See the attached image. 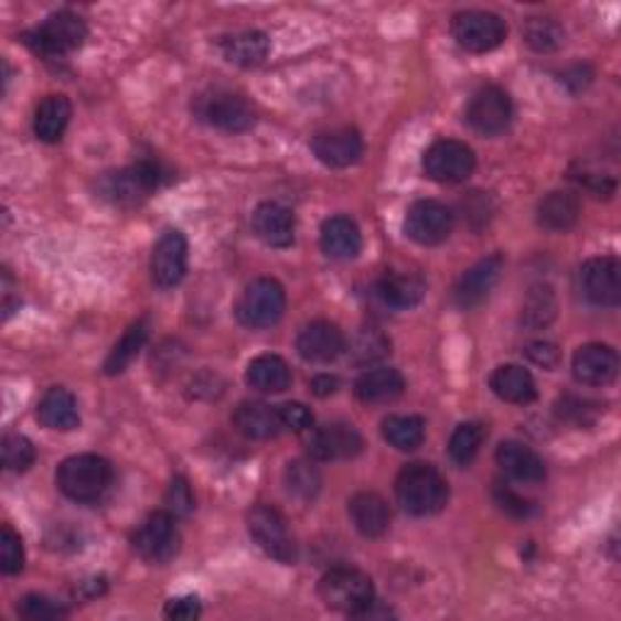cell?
<instances>
[{
    "label": "cell",
    "instance_id": "obj_1",
    "mask_svg": "<svg viewBox=\"0 0 621 621\" xmlns=\"http://www.w3.org/2000/svg\"><path fill=\"white\" fill-rule=\"evenodd\" d=\"M396 497L406 513L416 517L437 515L449 501V483L432 464H408L396 477Z\"/></svg>",
    "mask_w": 621,
    "mask_h": 621
},
{
    "label": "cell",
    "instance_id": "obj_2",
    "mask_svg": "<svg viewBox=\"0 0 621 621\" xmlns=\"http://www.w3.org/2000/svg\"><path fill=\"white\" fill-rule=\"evenodd\" d=\"M113 483V467L97 454L68 457L56 469V485L68 501L95 503L100 501Z\"/></svg>",
    "mask_w": 621,
    "mask_h": 621
},
{
    "label": "cell",
    "instance_id": "obj_3",
    "mask_svg": "<svg viewBox=\"0 0 621 621\" xmlns=\"http://www.w3.org/2000/svg\"><path fill=\"white\" fill-rule=\"evenodd\" d=\"M319 598L328 610L343 612L350 617H362L374 607V582L357 568L340 566L328 570L319 582Z\"/></svg>",
    "mask_w": 621,
    "mask_h": 621
},
{
    "label": "cell",
    "instance_id": "obj_4",
    "mask_svg": "<svg viewBox=\"0 0 621 621\" xmlns=\"http://www.w3.org/2000/svg\"><path fill=\"white\" fill-rule=\"evenodd\" d=\"M88 40V28H85L83 18L71 10H58L54 15H49L40 28L24 34V44H28L34 54L54 58L66 56L83 46Z\"/></svg>",
    "mask_w": 621,
    "mask_h": 621
},
{
    "label": "cell",
    "instance_id": "obj_5",
    "mask_svg": "<svg viewBox=\"0 0 621 621\" xmlns=\"http://www.w3.org/2000/svg\"><path fill=\"white\" fill-rule=\"evenodd\" d=\"M161 178L158 163L139 161L115 173H105L97 182V194L115 206H137L161 185Z\"/></svg>",
    "mask_w": 621,
    "mask_h": 621
},
{
    "label": "cell",
    "instance_id": "obj_6",
    "mask_svg": "<svg viewBox=\"0 0 621 621\" xmlns=\"http://www.w3.org/2000/svg\"><path fill=\"white\" fill-rule=\"evenodd\" d=\"M287 309L285 287L272 277H258L243 289L236 303V319L246 328H272Z\"/></svg>",
    "mask_w": 621,
    "mask_h": 621
},
{
    "label": "cell",
    "instance_id": "obj_7",
    "mask_svg": "<svg viewBox=\"0 0 621 621\" xmlns=\"http://www.w3.org/2000/svg\"><path fill=\"white\" fill-rule=\"evenodd\" d=\"M250 539L279 564H297V542L291 537L285 515L272 505H255L246 517Z\"/></svg>",
    "mask_w": 621,
    "mask_h": 621
},
{
    "label": "cell",
    "instance_id": "obj_8",
    "mask_svg": "<svg viewBox=\"0 0 621 621\" xmlns=\"http://www.w3.org/2000/svg\"><path fill=\"white\" fill-rule=\"evenodd\" d=\"M457 44L471 54H489L501 46L507 36V24L501 15L489 10H464L452 20Z\"/></svg>",
    "mask_w": 621,
    "mask_h": 621
},
{
    "label": "cell",
    "instance_id": "obj_9",
    "mask_svg": "<svg viewBox=\"0 0 621 621\" xmlns=\"http://www.w3.org/2000/svg\"><path fill=\"white\" fill-rule=\"evenodd\" d=\"M194 115L218 131L240 133L255 125V109L240 95L214 90L194 100Z\"/></svg>",
    "mask_w": 621,
    "mask_h": 621
},
{
    "label": "cell",
    "instance_id": "obj_10",
    "mask_svg": "<svg viewBox=\"0 0 621 621\" xmlns=\"http://www.w3.org/2000/svg\"><path fill=\"white\" fill-rule=\"evenodd\" d=\"M473 168H477L473 149L457 139L435 141L422 156L425 175L435 182H442V185H457V182H464L473 173Z\"/></svg>",
    "mask_w": 621,
    "mask_h": 621
},
{
    "label": "cell",
    "instance_id": "obj_11",
    "mask_svg": "<svg viewBox=\"0 0 621 621\" xmlns=\"http://www.w3.org/2000/svg\"><path fill=\"white\" fill-rule=\"evenodd\" d=\"M580 295L586 297L592 307L614 309L621 301V263L614 255H602L592 258L580 267L578 272Z\"/></svg>",
    "mask_w": 621,
    "mask_h": 621
},
{
    "label": "cell",
    "instance_id": "obj_12",
    "mask_svg": "<svg viewBox=\"0 0 621 621\" xmlns=\"http://www.w3.org/2000/svg\"><path fill=\"white\" fill-rule=\"evenodd\" d=\"M513 113L515 109L510 95L497 85H485L479 93H473L467 107V121L473 131L483 133V137H497L510 127Z\"/></svg>",
    "mask_w": 621,
    "mask_h": 621
},
{
    "label": "cell",
    "instance_id": "obj_13",
    "mask_svg": "<svg viewBox=\"0 0 621 621\" xmlns=\"http://www.w3.org/2000/svg\"><path fill=\"white\" fill-rule=\"evenodd\" d=\"M180 537L175 527V515L158 510V513L149 515L143 522L141 529L133 534V549L151 564H168L170 558L178 554Z\"/></svg>",
    "mask_w": 621,
    "mask_h": 621
},
{
    "label": "cell",
    "instance_id": "obj_14",
    "mask_svg": "<svg viewBox=\"0 0 621 621\" xmlns=\"http://www.w3.org/2000/svg\"><path fill=\"white\" fill-rule=\"evenodd\" d=\"M452 212L437 200L413 202L406 214V236L420 246H440L452 234Z\"/></svg>",
    "mask_w": 621,
    "mask_h": 621
},
{
    "label": "cell",
    "instance_id": "obj_15",
    "mask_svg": "<svg viewBox=\"0 0 621 621\" xmlns=\"http://www.w3.org/2000/svg\"><path fill=\"white\" fill-rule=\"evenodd\" d=\"M188 272V238L180 228H165L153 246L151 277L153 285L170 289L182 282Z\"/></svg>",
    "mask_w": 621,
    "mask_h": 621
},
{
    "label": "cell",
    "instance_id": "obj_16",
    "mask_svg": "<svg viewBox=\"0 0 621 621\" xmlns=\"http://www.w3.org/2000/svg\"><path fill=\"white\" fill-rule=\"evenodd\" d=\"M362 435L350 422H328L309 437V454L315 461H343L362 452Z\"/></svg>",
    "mask_w": 621,
    "mask_h": 621
},
{
    "label": "cell",
    "instance_id": "obj_17",
    "mask_svg": "<svg viewBox=\"0 0 621 621\" xmlns=\"http://www.w3.org/2000/svg\"><path fill=\"white\" fill-rule=\"evenodd\" d=\"M505 267L503 255H489V258L479 260L473 267L459 277V282L454 287V303L459 309H473L491 295V289L497 285L501 279V272Z\"/></svg>",
    "mask_w": 621,
    "mask_h": 621
},
{
    "label": "cell",
    "instance_id": "obj_18",
    "mask_svg": "<svg viewBox=\"0 0 621 621\" xmlns=\"http://www.w3.org/2000/svg\"><path fill=\"white\" fill-rule=\"evenodd\" d=\"M297 352L307 362L328 364L345 352V335L331 321H313L299 331Z\"/></svg>",
    "mask_w": 621,
    "mask_h": 621
},
{
    "label": "cell",
    "instance_id": "obj_19",
    "mask_svg": "<svg viewBox=\"0 0 621 621\" xmlns=\"http://www.w3.org/2000/svg\"><path fill=\"white\" fill-rule=\"evenodd\" d=\"M619 374L617 350L602 343H590L576 350L574 376L582 386H610Z\"/></svg>",
    "mask_w": 621,
    "mask_h": 621
},
{
    "label": "cell",
    "instance_id": "obj_20",
    "mask_svg": "<svg viewBox=\"0 0 621 621\" xmlns=\"http://www.w3.org/2000/svg\"><path fill=\"white\" fill-rule=\"evenodd\" d=\"M315 158L328 168H347L355 165L362 158V137L355 129H331L315 133L311 141Z\"/></svg>",
    "mask_w": 621,
    "mask_h": 621
},
{
    "label": "cell",
    "instance_id": "obj_21",
    "mask_svg": "<svg viewBox=\"0 0 621 621\" xmlns=\"http://www.w3.org/2000/svg\"><path fill=\"white\" fill-rule=\"evenodd\" d=\"M347 513L352 525L367 539H379L388 532L392 525V510H388L386 501L379 493L362 491L357 495L350 497Z\"/></svg>",
    "mask_w": 621,
    "mask_h": 621
},
{
    "label": "cell",
    "instance_id": "obj_22",
    "mask_svg": "<svg viewBox=\"0 0 621 621\" xmlns=\"http://www.w3.org/2000/svg\"><path fill=\"white\" fill-rule=\"evenodd\" d=\"M295 214L277 202H263L253 212V231L265 246L289 248L295 243Z\"/></svg>",
    "mask_w": 621,
    "mask_h": 621
},
{
    "label": "cell",
    "instance_id": "obj_23",
    "mask_svg": "<svg viewBox=\"0 0 621 621\" xmlns=\"http://www.w3.org/2000/svg\"><path fill=\"white\" fill-rule=\"evenodd\" d=\"M495 461L510 479L520 483H542L546 479L544 459L527 445L507 440L495 452Z\"/></svg>",
    "mask_w": 621,
    "mask_h": 621
},
{
    "label": "cell",
    "instance_id": "obj_24",
    "mask_svg": "<svg viewBox=\"0 0 621 621\" xmlns=\"http://www.w3.org/2000/svg\"><path fill=\"white\" fill-rule=\"evenodd\" d=\"M36 420H40V425L46 430H56V432L76 430L81 425L76 398H73V394L66 392L64 386L49 388V392L42 396L40 406H36Z\"/></svg>",
    "mask_w": 621,
    "mask_h": 621
},
{
    "label": "cell",
    "instance_id": "obj_25",
    "mask_svg": "<svg viewBox=\"0 0 621 621\" xmlns=\"http://www.w3.org/2000/svg\"><path fill=\"white\" fill-rule=\"evenodd\" d=\"M321 248L333 260H352L362 250L360 226L350 216H331L321 226Z\"/></svg>",
    "mask_w": 621,
    "mask_h": 621
},
{
    "label": "cell",
    "instance_id": "obj_26",
    "mask_svg": "<svg viewBox=\"0 0 621 621\" xmlns=\"http://www.w3.org/2000/svg\"><path fill=\"white\" fill-rule=\"evenodd\" d=\"M218 49H222L228 64L253 68L260 66L267 54H270V40H267V34L260 30H243L224 36V40L218 42Z\"/></svg>",
    "mask_w": 621,
    "mask_h": 621
},
{
    "label": "cell",
    "instance_id": "obj_27",
    "mask_svg": "<svg viewBox=\"0 0 621 621\" xmlns=\"http://www.w3.org/2000/svg\"><path fill=\"white\" fill-rule=\"evenodd\" d=\"M234 428L248 440H270L282 430V422L277 408L263 400H243L234 413Z\"/></svg>",
    "mask_w": 621,
    "mask_h": 621
},
{
    "label": "cell",
    "instance_id": "obj_28",
    "mask_svg": "<svg viewBox=\"0 0 621 621\" xmlns=\"http://www.w3.org/2000/svg\"><path fill=\"white\" fill-rule=\"evenodd\" d=\"M491 388L497 398L505 400V404L525 406L537 398V384H534V376L525 367H520V364H503V367H497L491 374Z\"/></svg>",
    "mask_w": 621,
    "mask_h": 621
},
{
    "label": "cell",
    "instance_id": "obj_29",
    "mask_svg": "<svg viewBox=\"0 0 621 621\" xmlns=\"http://www.w3.org/2000/svg\"><path fill=\"white\" fill-rule=\"evenodd\" d=\"M580 218V200L574 192L556 190L549 192L537 206V222L542 228L554 231V234H564L570 231Z\"/></svg>",
    "mask_w": 621,
    "mask_h": 621
},
{
    "label": "cell",
    "instance_id": "obj_30",
    "mask_svg": "<svg viewBox=\"0 0 621 621\" xmlns=\"http://www.w3.org/2000/svg\"><path fill=\"white\" fill-rule=\"evenodd\" d=\"M406 382L398 370L394 367H374L364 372L357 384L355 394L362 404H388V400L404 394Z\"/></svg>",
    "mask_w": 621,
    "mask_h": 621
},
{
    "label": "cell",
    "instance_id": "obj_31",
    "mask_svg": "<svg viewBox=\"0 0 621 621\" xmlns=\"http://www.w3.org/2000/svg\"><path fill=\"white\" fill-rule=\"evenodd\" d=\"M376 295L392 309H413L425 297V282L410 272H386L376 282Z\"/></svg>",
    "mask_w": 621,
    "mask_h": 621
},
{
    "label": "cell",
    "instance_id": "obj_32",
    "mask_svg": "<svg viewBox=\"0 0 621 621\" xmlns=\"http://www.w3.org/2000/svg\"><path fill=\"white\" fill-rule=\"evenodd\" d=\"M246 382L260 394H282L291 384V370L282 357L260 355L248 364Z\"/></svg>",
    "mask_w": 621,
    "mask_h": 621
},
{
    "label": "cell",
    "instance_id": "obj_33",
    "mask_svg": "<svg viewBox=\"0 0 621 621\" xmlns=\"http://www.w3.org/2000/svg\"><path fill=\"white\" fill-rule=\"evenodd\" d=\"M71 119V103L66 95H46L44 100L36 105L34 113V133L40 141L56 143L68 127Z\"/></svg>",
    "mask_w": 621,
    "mask_h": 621
},
{
    "label": "cell",
    "instance_id": "obj_34",
    "mask_svg": "<svg viewBox=\"0 0 621 621\" xmlns=\"http://www.w3.org/2000/svg\"><path fill=\"white\" fill-rule=\"evenodd\" d=\"M558 311V301H556V291L549 285H534L525 303H522V313L520 321L525 328H532V331H539V328H546L554 319Z\"/></svg>",
    "mask_w": 621,
    "mask_h": 621
},
{
    "label": "cell",
    "instance_id": "obj_35",
    "mask_svg": "<svg viewBox=\"0 0 621 621\" xmlns=\"http://www.w3.org/2000/svg\"><path fill=\"white\" fill-rule=\"evenodd\" d=\"M382 435L398 452H416L425 440V422L418 416H388L382 422Z\"/></svg>",
    "mask_w": 621,
    "mask_h": 621
},
{
    "label": "cell",
    "instance_id": "obj_36",
    "mask_svg": "<svg viewBox=\"0 0 621 621\" xmlns=\"http://www.w3.org/2000/svg\"><path fill=\"white\" fill-rule=\"evenodd\" d=\"M146 335H149V325H146V321H137L133 325H129L127 333L121 335L119 343L107 355V360H105V374L117 376V374L125 372L129 364L137 360L139 350L146 343Z\"/></svg>",
    "mask_w": 621,
    "mask_h": 621
},
{
    "label": "cell",
    "instance_id": "obj_37",
    "mask_svg": "<svg viewBox=\"0 0 621 621\" xmlns=\"http://www.w3.org/2000/svg\"><path fill=\"white\" fill-rule=\"evenodd\" d=\"M522 36H525L527 46L539 54L558 52L566 42L564 28L552 18H527L522 24Z\"/></svg>",
    "mask_w": 621,
    "mask_h": 621
},
{
    "label": "cell",
    "instance_id": "obj_38",
    "mask_svg": "<svg viewBox=\"0 0 621 621\" xmlns=\"http://www.w3.org/2000/svg\"><path fill=\"white\" fill-rule=\"evenodd\" d=\"M483 440H485L483 425L461 422L459 428L452 432V437H449V445H447L449 457H452L457 467H469L471 461L477 459Z\"/></svg>",
    "mask_w": 621,
    "mask_h": 621
},
{
    "label": "cell",
    "instance_id": "obj_39",
    "mask_svg": "<svg viewBox=\"0 0 621 621\" xmlns=\"http://www.w3.org/2000/svg\"><path fill=\"white\" fill-rule=\"evenodd\" d=\"M321 471L315 469L311 461L297 459L287 464L285 469V485L287 491L299 497V501H313L315 495L321 491Z\"/></svg>",
    "mask_w": 621,
    "mask_h": 621
},
{
    "label": "cell",
    "instance_id": "obj_40",
    "mask_svg": "<svg viewBox=\"0 0 621 621\" xmlns=\"http://www.w3.org/2000/svg\"><path fill=\"white\" fill-rule=\"evenodd\" d=\"M388 352H392V343H388V338L382 331H376V328H360L355 338L350 340V355L360 364L379 362Z\"/></svg>",
    "mask_w": 621,
    "mask_h": 621
},
{
    "label": "cell",
    "instance_id": "obj_41",
    "mask_svg": "<svg viewBox=\"0 0 621 621\" xmlns=\"http://www.w3.org/2000/svg\"><path fill=\"white\" fill-rule=\"evenodd\" d=\"M0 454H3V467L12 473H24L34 464V445L24 435H6L3 445H0Z\"/></svg>",
    "mask_w": 621,
    "mask_h": 621
},
{
    "label": "cell",
    "instance_id": "obj_42",
    "mask_svg": "<svg viewBox=\"0 0 621 621\" xmlns=\"http://www.w3.org/2000/svg\"><path fill=\"white\" fill-rule=\"evenodd\" d=\"M24 568V549L20 534L10 525H3L0 529V570L6 576H18Z\"/></svg>",
    "mask_w": 621,
    "mask_h": 621
},
{
    "label": "cell",
    "instance_id": "obj_43",
    "mask_svg": "<svg viewBox=\"0 0 621 621\" xmlns=\"http://www.w3.org/2000/svg\"><path fill=\"white\" fill-rule=\"evenodd\" d=\"M18 614L30 621H52L66 617L64 607L54 600H49L46 595H36V592L24 595V598L18 602Z\"/></svg>",
    "mask_w": 621,
    "mask_h": 621
},
{
    "label": "cell",
    "instance_id": "obj_44",
    "mask_svg": "<svg viewBox=\"0 0 621 621\" xmlns=\"http://www.w3.org/2000/svg\"><path fill=\"white\" fill-rule=\"evenodd\" d=\"M493 501L497 507L503 510V513L513 515L517 520H527L537 513V505L527 501V497H522L520 493H515L513 489H507V485H503V483H497L493 489Z\"/></svg>",
    "mask_w": 621,
    "mask_h": 621
},
{
    "label": "cell",
    "instance_id": "obj_45",
    "mask_svg": "<svg viewBox=\"0 0 621 621\" xmlns=\"http://www.w3.org/2000/svg\"><path fill=\"white\" fill-rule=\"evenodd\" d=\"M277 413H279V422H282V430H291V432H307V430H311L313 416H311V410L303 406V404H297V400H289V404L277 406Z\"/></svg>",
    "mask_w": 621,
    "mask_h": 621
},
{
    "label": "cell",
    "instance_id": "obj_46",
    "mask_svg": "<svg viewBox=\"0 0 621 621\" xmlns=\"http://www.w3.org/2000/svg\"><path fill=\"white\" fill-rule=\"evenodd\" d=\"M165 503H168V513L175 517L192 513L194 497H192V491L185 479H180V477L173 479V483H170V489H168V495H165Z\"/></svg>",
    "mask_w": 621,
    "mask_h": 621
},
{
    "label": "cell",
    "instance_id": "obj_47",
    "mask_svg": "<svg viewBox=\"0 0 621 621\" xmlns=\"http://www.w3.org/2000/svg\"><path fill=\"white\" fill-rule=\"evenodd\" d=\"M590 406H592L590 400H582V398H576V396H564L556 404V413L561 420L582 425V422H588V418H590V413H592Z\"/></svg>",
    "mask_w": 621,
    "mask_h": 621
},
{
    "label": "cell",
    "instance_id": "obj_48",
    "mask_svg": "<svg viewBox=\"0 0 621 621\" xmlns=\"http://www.w3.org/2000/svg\"><path fill=\"white\" fill-rule=\"evenodd\" d=\"M525 355L537 364L542 370H556L558 362H561V352L554 343H546V340H537V343H529Z\"/></svg>",
    "mask_w": 621,
    "mask_h": 621
},
{
    "label": "cell",
    "instance_id": "obj_49",
    "mask_svg": "<svg viewBox=\"0 0 621 621\" xmlns=\"http://www.w3.org/2000/svg\"><path fill=\"white\" fill-rule=\"evenodd\" d=\"M202 614V604L194 595H185V598H175L165 604V617L175 621H190Z\"/></svg>",
    "mask_w": 621,
    "mask_h": 621
},
{
    "label": "cell",
    "instance_id": "obj_50",
    "mask_svg": "<svg viewBox=\"0 0 621 621\" xmlns=\"http://www.w3.org/2000/svg\"><path fill=\"white\" fill-rule=\"evenodd\" d=\"M338 384H340V382L335 379V376H331V374H319V376H315V379L311 382V392H313L315 396L325 398V396L335 394Z\"/></svg>",
    "mask_w": 621,
    "mask_h": 621
}]
</instances>
